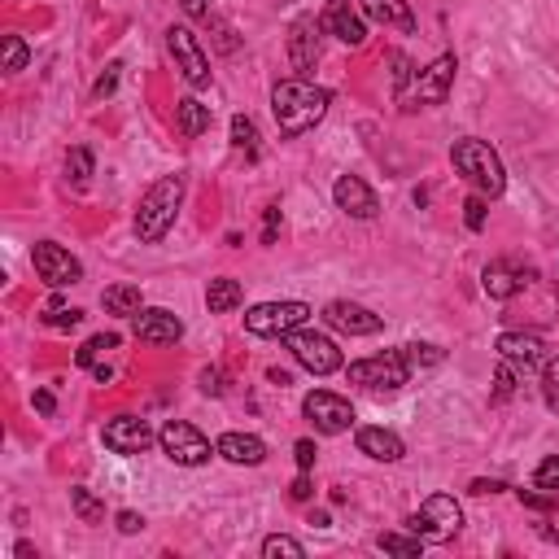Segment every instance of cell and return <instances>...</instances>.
Here are the masks:
<instances>
[{"mask_svg": "<svg viewBox=\"0 0 559 559\" xmlns=\"http://www.w3.org/2000/svg\"><path fill=\"white\" fill-rule=\"evenodd\" d=\"M463 210H468V214H463V219H468V228L481 232L485 228V201L481 197H468V201H463Z\"/></svg>", "mask_w": 559, "mask_h": 559, "instance_id": "40", "label": "cell"}, {"mask_svg": "<svg viewBox=\"0 0 559 559\" xmlns=\"http://www.w3.org/2000/svg\"><path fill=\"white\" fill-rule=\"evenodd\" d=\"M324 319L337 332H350V337H372V332L385 328V319H380L376 311H367V306H359V302H346V297L328 302L324 306Z\"/></svg>", "mask_w": 559, "mask_h": 559, "instance_id": "15", "label": "cell"}, {"mask_svg": "<svg viewBox=\"0 0 559 559\" xmlns=\"http://www.w3.org/2000/svg\"><path fill=\"white\" fill-rule=\"evenodd\" d=\"M542 398H546V407L559 415V359H551L542 367Z\"/></svg>", "mask_w": 559, "mask_h": 559, "instance_id": "34", "label": "cell"}, {"mask_svg": "<svg viewBox=\"0 0 559 559\" xmlns=\"http://www.w3.org/2000/svg\"><path fill=\"white\" fill-rule=\"evenodd\" d=\"M459 525H463V511H459V503H455L450 494H428L424 503H420V511H415V516L407 520V529L420 533L424 542H446V538H455Z\"/></svg>", "mask_w": 559, "mask_h": 559, "instance_id": "6", "label": "cell"}, {"mask_svg": "<svg viewBox=\"0 0 559 559\" xmlns=\"http://www.w3.org/2000/svg\"><path fill=\"white\" fill-rule=\"evenodd\" d=\"M402 350H407V363H411V367H437V363L446 359V354L437 350V346H402Z\"/></svg>", "mask_w": 559, "mask_h": 559, "instance_id": "37", "label": "cell"}, {"mask_svg": "<svg viewBox=\"0 0 559 559\" xmlns=\"http://www.w3.org/2000/svg\"><path fill=\"white\" fill-rule=\"evenodd\" d=\"M70 507H75V516L83 520V525H101V520H105L101 498L92 494V490H83V485H75V490H70Z\"/></svg>", "mask_w": 559, "mask_h": 559, "instance_id": "27", "label": "cell"}, {"mask_svg": "<svg viewBox=\"0 0 559 559\" xmlns=\"http://www.w3.org/2000/svg\"><path fill=\"white\" fill-rule=\"evenodd\" d=\"M494 350L498 354H503V359L507 363H542V337H538V332H503V337H498L494 341Z\"/></svg>", "mask_w": 559, "mask_h": 559, "instance_id": "23", "label": "cell"}, {"mask_svg": "<svg viewBox=\"0 0 559 559\" xmlns=\"http://www.w3.org/2000/svg\"><path fill=\"white\" fill-rule=\"evenodd\" d=\"M166 49H171L175 66L184 70V79L193 83V88H210V57L197 44L193 31H188V27H171V31H166Z\"/></svg>", "mask_w": 559, "mask_h": 559, "instance_id": "11", "label": "cell"}, {"mask_svg": "<svg viewBox=\"0 0 559 559\" xmlns=\"http://www.w3.org/2000/svg\"><path fill=\"white\" fill-rule=\"evenodd\" d=\"M184 206V175H162L158 184L140 197V210H136V236L140 245H158L166 232H171L175 214Z\"/></svg>", "mask_w": 559, "mask_h": 559, "instance_id": "2", "label": "cell"}, {"mask_svg": "<svg viewBox=\"0 0 559 559\" xmlns=\"http://www.w3.org/2000/svg\"><path fill=\"white\" fill-rule=\"evenodd\" d=\"M511 394H516V363H498V372H494V398L498 402H507Z\"/></svg>", "mask_w": 559, "mask_h": 559, "instance_id": "36", "label": "cell"}, {"mask_svg": "<svg viewBox=\"0 0 559 559\" xmlns=\"http://www.w3.org/2000/svg\"><path fill=\"white\" fill-rule=\"evenodd\" d=\"M263 555H267V559H280V555H284V559H302L306 546L297 542V538H284V533H271V538L263 542Z\"/></svg>", "mask_w": 559, "mask_h": 559, "instance_id": "32", "label": "cell"}, {"mask_svg": "<svg viewBox=\"0 0 559 559\" xmlns=\"http://www.w3.org/2000/svg\"><path fill=\"white\" fill-rule=\"evenodd\" d=\"M88 180H92V153L88 149H70L66 153V184L88 188Z\"/></svg>", "mask_w": 559, "mask_h": 559, "instance_id": "28", "label": "cell"}, {"mask_svg": "<svg viewBox=\"0 0 559 559\" xmlns=\"http://www.w3.org/2000/svg\"><path fill=\"white\" fill-rule=\"evenodd\" d=\"M332 201H337V210H346L350 219H376L380 214L376 193L367 188V180H359V175H341V180L332 184Z\"/></svg>", "mask_w": 559, "mask_h": 559, "instance_id": "17", "label": "cell"}, {"mask_svg": "<svg viewBox=\"0 0 559 559\" xmlns=\"http://www.w3.org/2000/svg\"><path fill=\"white\" fill-rule=\"evenodd\" d=\"M525 276H529V271H516L511 263H490V267L481 271V289L490 293L494 302H507V297H516L529 284Z\"/></svg>", "mask_w": 559, "mask_h": 559, "instance_id": "21", "label": "cell"}, {"mask_svg": "<svg viewBox=\"0 0 559 559\" xmlns=\"http://www.w3.org/2000/svg\"><path fill=\"white\" fill-rule=\"evenodd\" d=\"M359 9H363V18L380 22V27H394L407 35L415 31V14H411L407 0H359Z\"/></svg>", "mask_w": 559, "mask_h": 559, "instance_id": "22", "label": "cell"}, {"mask_svg": "<svg viewBox=\"0 0 559 559\" xmlns=\"http://www.w3.org/2000/svg\"><path fill=\"white\" fill-rule=\"evenodd\" d=\"M533 490L559 494V455H546V459L538 463V472H533Z\"/></svg>", "mask_w": 559, "mask_h": 559, "instance_id": "33", "label": "cell"}, {"mask_svg": "<svg viewBox=\"0 0 559 559\" xmlns=\"http://www.w3.org/2000/svg\"><path fill=\"white\" fill-rule=\"evenodd\" d=\"M455 70H459V62L450 53H442L428 70H420L415 75V83L411 88H402L398 92V105L402 110H424V105H442L446 97H450V83H455Z\"/></svg>", "mask_w": 559, "mask_h": 559, "instance_id": "5", "label": "cell"}, {"mask_svg": "<svg viewBox=\"0 0 559 559\" xmlns=\"http://www.w3.org/2000/svg\"><path fill=\"white\" fill-rule=\"evenodd\" d=\"M22 66H27V44H22L18 35H5V70L14 75Z\"/></svg>", "mask_w": 559, "mask_h": 559, "instance_id": "39", "label": "cell"}, {"mask_svg": "<svg viewBox=\"0 0 559 559\" xmlns=\"http://www.w3.org/2000/svg\"><path fill=\"white\" fill-rule=\"evenodd\" d=\"M105 350H118V337H114V332H101V337H92V341H83V346H79V354H75V359H79V367H97V359H101V354Z\"/></svg>", "mask_w": 559, "mask_h": 559, "instance_id": "30", "label": "cell"}, {"mask_svg": "<svg viewBox=\"0 0 559 559\" xmlns=\"http://www.w3.org/2000/svg\"><path fill=\"white\" fill-rule=\"evenodd\" d=\"M232 145L245 149L249 158H254V153H258V127H254V118H245V114L232 118Z\"/></svg>", "mask_w": 559, "mask_h": 559, "instance_id": "31", "label": "cell"}, {"mask_svg": "<svg viewBox=\"0 0 559 559\" xmlns=\"http://www.w3.org/2000/svg\"><path fill=\"white\" fill-rule=\"evenodd\" d=\"M293 455H297V468H302V472H311V468H315V455H319V450H315V442H311V437H302V442L293 446Z\"/></svg>", "mask_w": 559, "mask_h": 559, "instance_id": "41", "label": "cell"}, {"mask_svg": "<svg viewBox=\"0 0 559 559\" xmlns=\"http://www.w3.org/2000/svg\"><path fill=\"white\" fill-rule=\"evenodd\" d=\"M241 302H245L241 280H232V276L210 280V289H206V306H210V315H228V311H236Z\"/></svg>", "mask_w": 559, "mask_h": 559, "instance_id": "24", "label": "cell"}, {"mask_svg": "<svg viewBox=\"0 0 559 559\" xmlns=\"http://www.w3.org/2000/svg\"><path fill=\"white\" fill-rule=\"evenodd\" d=\"M311 315L315 311L306 302H263V306H254V311H245V328L254 332V337H289V332L302 328Z\"/></svg>", "mask_w": 559, "mask_h": 559, "instance_id": "8", "label": "cell"}, {"mask_svg": "<svg viewBox=\"0 0 559 559\" xmlns=\"http://www.w3.org/2000/svg\"><path fill=\"white\" fill-rule=\"evenodd\" d=\"M284 346H289V354L306 367V372H315V376L341 372V350H337V341H332V337H324V332L293 328L289 337H284Z\"/></svg>", "mask_w": 559, "mask_h": 559, "instance_id": "7", "label": "cell"}, {"mask_svg": "<svg viewBox=\"0 0 559 559\" xmlns=\"http://www.w3.org/2000/svg\"><path fill=\"white\" fill-rule=\"evenodd\" d=\"M114 83H118V66H110V75H101V83H97V97H110V92H114Z\"/></svg>", "mask_w": 559, "mask_h": 559, "instance_id": "46", "label": "cell"}, {"mask_svg": "<svg viewBox=\"0 0 559 559\" xmlns=\"http://www.w3.org/2000/svg\"><path fill=\"white\" fill-rule=\"evenodd\" d=\"M101 442L110 446L114 455H145V450L158 442V433H153L145 420H136V415H118V420L101 428Z\"/></svg>", "mask_w": 559, "mask_h": 559, "instance_id": "14", "label": "cell"}, {"mask_svg": "<svg viewBox=\"0 0 559 559\" xmlns=\"http://www.w3.org/2000/svg\"><path fill=\"white\" fill-rule=\"evenodd\" d=\"M44 319H49V328H75L79 319H83V311H75V306H62V302H53V306H49V315H44Z\"/></svg>", "mask_w": 559, "mask_h": 559, "instance_id": "38", "label": "cell"}, {"mask_svg": "<svg viewBox=\"0 0 559 559\" xmlns=\"http://www.w3.org/2000/svg\"><path fill=\"white\" fill-rule=\"evenodd\" d=\"M289 494L297 498V503H306V498H311V494H315V490H311V477H306V472H302V477H297V481H293V490H289Z\"/></svg>", "mask_w": 559, "mask_h": 559, "instance_id": "44", "label": "cell"}, {"mask_svg": "<svg viewBox=\"0 0 559 559\" xmlns=\"http://www.w3.org/2000/svg\"><path fill=\"white\" fill-rule=\"evenodd\" d=\"M35 407H40L44 415H53V394H44V389H40V394H35Z\"/></svg>", "mask_w": 559, "mask_h": 559, "instance_id": "49", "label": "cell"}, {"mask_svg": "<svg viewBox=\"0 0 559 559\" xmlns=\"http://www.w3.org/2000/svg\"><path fill=\"white\" fill-rule=\"evenodd\" d=\"M210 105H201L197 97H184L180 105H175V123H180V132L188 140H197V136H206L210 132Z\"/></svg>", "mask_w": 559, "mask_h": 559, "instance_id": "25", "label": "cell"}, {"mask_svg": "<svg viewBox=\"0 0 559 559\" xmlns=\"http://www.w3.org/2000/svg\"><path fill=\"white\" fill-rule=\"evenodd\" d=\"M376 546L385 555H420L424 551V538H420V533H415V538H402V533H380Z\"/></svg>", "mask_w": 559, "mask_h": 559, "instance_id": "29", "label": "cell"}, {"mask_svg": "<svg viewBox=\"0 0 559 559\" xmlns=\"http://www.w3.org/2000/svg\"><path fill=\"white\" fill-rule=\"evenodd\" d=\"M118 529H123V533H140V529H145V520H140L136 511H118Z\"/></svg>", "mask_w": 559, "mask_h": 559, "instance_id": "43", "label": "cell"}, {"mask_svg": "<svg viewBox=\"0 0 559 559\" xmlns=\"http://www.w3.org/2000/svg\"><path fill=\"white\" fill-rule=\"evenodd\" d=\"M328 105H332V92L306 79H284L271 88V114H276L284 140H297L311 132L315 123H324Z\"/></svg>", "mask_w": 559, "mask_h": 559, "instance_id": "1", "label": "cell"}, {"mask_svg": "<svg viewBox=\"0 0 559 559\" xmlns=\"http://www.w3.org/2000/svg\"><path fill=\"white\" fill-rule=\"evenodd\" d=\"M450 162H455V171H459L472 188H477V193H485V197H503L507 171H503L498 153L485 145V140H477V136L455 140V149H450Z\"/></svg>", "mask_w": 559, "mask_h": 559, "instance_id": "3", "label": "cell"}, {"mask_svg": "<svg viewBox=\"0 0 559 559\" xmlns=\"http://www.w3.org/2000/svg\"><path fill=\"white\" fill-rule=\"evenodd\" d=\"M359 450L367 459H376V463H398L402 455H407V442H402L398 433H389V428H359Z\"/></svg>", "mask_w": 559, "mask_h": 559, "instance_id": "20", "label": "cell"}, {"mask_svg": "<svg viewBox=\"0 0 559 559\" xmlns=\"http://www.w3.org/2000/svg\"><path fill=\"white\" fill-rule=\"evenodd\" d=\"M31 267H35V276H40L49 289H70V284H79L83 280V263L70 249H62L57 241H40L31 249Z\"/></svg>", "mask_w": 559, "mask_h": 559, "instance_id": "9", "label": "cell"}, {"mask_svg": "<svg viewBox=\"0 0 559 559\" xmlns=\"http://www.w3.org/2000/svg\"><path fill=\"white\" fill-rule=\"evenodd\" d=\"M276 223H280V210L271 206V210H267V232H263V241H276Z\"/></svg>", "mask_w": 559, "mask_h": 559, "instance_id": "48", "label": "cell"}, {"mask_svg": "<svg viewBox=\"0 0 559 559\" xmlns=\"http://www.w3.org/2000/svg\"><path fill=\"white\" fill-rule=\"evenodd\" d=\"M324 31L337 35V40L350 44V49H359V44L367 40L363 9H354L350 0H328V9H324Z\"/></svg>", "mask_w": 559, "mask_h": 559, "instance_id": "18", "label": "cell"}, {"mask_svg": "<svg viewBox=\"0 0 559 559\" xmlns=\"http://www.w3.org/2000/svg\"><path fill=\"white\" fill-rule=\"evenodd\" d=\"M158 442L166 450V459L180 463V468H201V463H210V442L188 420H171L158 433Z\"/></svg>", "mask_w": 559, "mask_h": 559, "instance_id": "10", "label": "cell"}, {"mask_svg": "<svg viewBox=\"0 0 559 559\" xmlns=\"http://www.w3.org/2000/svg\"><path fill=\"white\" fill-rule=\"evenodd\" d=\"M180 5H184V14H188V18H210L206 0H180Z\"/></svg>", "mask_w": 559, "mask_h": 559, "instance_id": "45", "label": "cell"}, {"mask_svg": "<svg viewBox=\"0 0 559 559\" xmlns=\"http://www.w3.org/2000/svg\"><path fill=\"white\" fill-rule=\"evenodd\" d=\"M267 376H271V380H276V385H289V380H293L289 372H280V367H271V372H267Z\"/></svg>", "mask_w": 559, "mask_h": 559, "instance_id": "50", "label": "cell"}, {"mask_svg": "<svg viewBox=\"0 0 559 559\" xmlns=\"http://www.w3.org/2000/svg\"><path fill=\"white\" fill-rule=\"evenodd\" d=\"M324 18H311V14H302L289 27V62L297 75H311V70L319 66V57H324Z\"/></svg>", "mask_w": 559, "mask_h": 559, "instance_id": "12", "label": "cell"}, {"mask_svg": "<svg viewBox=\"0 0 559 559\" xmlns=\"http://www.w3.org/2000/svg\"><path fill=\"white\" fill-rule=\"evenodd\" d=\"M201 394H210V398H219L223 394V372H201Z\"/></svg>", "mask_w": 559, "mask_h": 559, "instance_id": "42", "label": "cell"}, {"mask_svg": "<svg viewBox=\"0 0 559 559\" xmlns=\"http://www.w3.org/2000/svg\"><path fill=\"white\" fill-rule=\"evenodd\" d=\"M105 311L110 315H140V302H145V297H140V284H114V289H105Z\"/></svg>", "mask_w": 559, "mask_h": 559, "instance_id": "26", "label": "cell"}, {"mask_svg": "<svg viewBox=\"0 0 559 559\" xmlns=\"http://www.w3.org/2000/svg\"><path fill=\"white\" fill-rule=\"evenodd\" d=\"M214 455H223L228 463H241V468H258L267 459V442L254 433H223L214 442Z\"/></svg>", "mask_w": 559, "mask_h": 559, "instance_id": "19", "label": "cell"}, {"mask_svg": "<svg viewBox=\"0 0 559 559\" xmlns=\"http://www.w3.org/2000/svg\"><path fill=\"white\" fill-rule=\"evenodd\" d=\"M346 376L354 380V385L372 389V394H398V389L411 380L407 350H385V354H372V359H359V363L346 367Z\"/></svg>", "mask_w": 559, "mask_h": 559, "instance_id": "4", "label": "cell"}, {"mask_svg": "<svg viewBox=\"0 0 559 559\" xmlns=\"http://www.w3.org/2000/svg\"><path fill=\"white\" fill-rule=\"evenodd\" d=\"M302 411H306V420H311L319 433H328V437L346 433V428L354 424V407L341 394H328V389H315V394H306Z\"/></svg>", "mask_w": 559, "mask_h": 559, "instance_id": "13", "label": "cell"}, {"mask_svg": "<svg viewBox=\"0 0 559 559\" xmlns=\"http://www.w3.org/2000/svg\"><path fill=\"white\" fill-rule=\"evenodd\" d=\"M498 490H507L503 481H472V494H498Z\"/></svg>", "mask_w": 559, "mask_h": 559, "instance_id": "47", "label": "cell"}, {"mask_svg": "<svg viewBox=\"0 0 559 559\" xmlns=\"http://www.w3.org/2000/svg\"><path fill=\"white\" fill-rule=\"evenodd\" d=\"M136 337L145 346H175L184 337V319L175 311H166V306H149V311L136 315Z\"/></svg>", "mask_w": 559, "mask_h": 559, "instance_id": "16", "label": "cell"}, {"mask_svg": "<svg viewBox=\"0 0 559 559\" xmlns=\"http://www.w3.org/2000/svg\"><path fill=\"white\" fill-rule=\"evenodd\" d=\"M210 22V31H214V49H219V53H236V49H241V40H236V31L228 27V22H223V18H206Z\"/></svg>", "mask_w": 559, "mask_h": 559, "instance_id": "35", "label": "cell"}]
</instances>
